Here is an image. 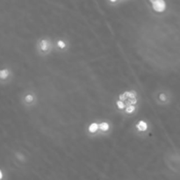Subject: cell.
I'll return each instance as SVG.
<instances>
[{"instance_id": "2", "label": "cell", "mask_w": 180, "mask_h": 180, "mask_svg": "<svg viewBox=\"0 0 180 180\" xmlns=\"http://www.w3.org/2000/svg\"><path fill=\"white\" fill-rule=\"evenodd\" d=\"M136 127H137L140 131H145V130L147 129L148 126H147V123H146V122H144L143 120H141V121L136 125Z\"/></svg>"}, {"instance_id": "8", "label": "cell", "mask_w": 180, "mask_h": 180, "mask_svg": "<svg viewBox=\"0 0 180 180\" xmlns=\"http://www.w3.org/2000/svg\"><path fill=\"white\" fill-rule=\"evenodd\" d=\"M33 100V97L32 95H27L26 97V101L27 102H32Z\"/></svg>"}, {"instance_id": "6", "label": "cell", "mask_w": 180, "mask_h": 180, "mask_svg": "<svg viewBox=\"0 0 180 180\" xmlns=\"http://www.w3.org/2000/svg\"><path fill=\"white\" fill-rule=\"evenodd\" d=\"M0 75H1V78H6L7 76H8V70H1V72H0Z\"/></svg>"}, {"instance_id": "4", "label": "cell", "mask_w": 180, "mask_h": 180, "mask_svg": "<svg viewBox=\"0 0 180 180\" xmlns=\"http://www.w3.org/2000/svg\"><path fill=\"white\" fill-rule=\"evenodd\" d=\"M48 42L46 41V40H43V41H41V49L42 50V51H46V50H47V48H48Z\"/></svg>"}, {"instance_id": "12", "label": "cell", "mask_w": 180, "mask_h": 180, "mask_svg": "<svg viewBox=\"0 0 180 180\" xmlns=\"http://www.w3.org/2000/svg\"><path fill=\"white\" fill-rule=\"evenodd\" d=\"M150 3H151V4H154V3H155V2H156V0H150Z\"/></svg>"}, {"instance_id": "10", "label": "cell", "mask_w": 180, "mask_h": 180, "mask_svg": "<svg viewBox=\"0 0 180 180\" xmlns=\"http://www.w3.org/2000/svg\"><path fill=\"white\" fill-rule=\"evenodd\" d=\"M57 44H58V46L60 47L61 48H63V47H65V43H64V42H63L62 41H59Z\"/></svg>"}, {"instance_id": "7", "label": "cell", "mask_w": 180, "mask_h": 180, "mask_svg": "<svg viewBox=\"0 0 180 180\" xmlns=\"http://www.w3.org/2000/svg\"><path fill=\"white\" fill-rule=\"evenodd\" d=\"M135 110V106H134V105H130V106H128V107L126 109V112H127V113H133Z\"/></svg>"}, {"instance_id": "9", "label": "cell", "mask_w": 180, "mask_h": 180, "mask_svg": "<svg viewBox=\"0 0 180 180\" xmlns=\"http://www.w3.org/2000/svg\"><path fill=\"white\" fill-rule=\"evenodd\" d=\"M117 105H118V107L120 109H123L125 107V105H124V103L122 101H117Z\"/></svg>"}, {"instance_id": "11", "label": "cell", "mask_w": 180, "mask_h": 180, "mask_svg": "<svg viewBox=\"0 0 180 180\" xmlns=\"http://www.w3.org/2000/svg\"><path fill=\"white\" fill-rule=\"evenodd\" d=\"M111 3H115V2H117V1H119V0H109Z\"/></svg>"}, {"instance_id": "5", "label": "cell", "mask_w": 180, "mask_h": 180, "mask_svg": "<svg viewBox=\"0 0 180 180\" xmlns=\"http://www.w3.org/2000/svg\"><path fill=\"white\" fill-rule=\"evenodd\" d=\"M99 128H100L102 131H107V130L109 129V125H108V123H106V122H102V123H100V124L99 125Z\"/></svg>"}, {"instance_id": "3", "label": "cell", "mask_w": 180, "mask_h": 180, "mask_svg": "<svg viewBox=\"0 0 180 180\" xmlns=\"http://www.w3.org/2000/svg\"><path fill=\"white\" fill-rule=\"evenodd\" d=\"M99 127V125L97 123H92V124H90V127H89V131L90 133H95L98 130Z\"/></svg>"}, {"instance_id": "1", "label": "cell", "mask_w": 180, "mask_h": 180, "mask_svg": "<svg viewBox=\"0 0 180 180\" xmlns=\"http://www.w3.org/2000/svg\"><path fill=\"white\" fill-rule=\"evenodd\" d=\"M152 6L155 11L162 13L166 8V4H165L164 0H156L154 4H152Z\"/></svg>"}]
</instances>
